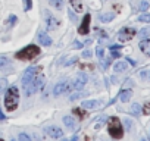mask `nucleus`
Segmentation results:
<instances>
[{"instance_id":"obj_1","label":"nucleus","mask_w":150,"mask_h":141,"mask_svg":"<svg viewBox=\"0 0 150 141\" xmlns=\"http://www.w3.org/2000/svg\"><path fill=\"white\" fill-rule=\"evenodd\" d=\"M18 103H19V90L16 87H11L8 91H6V97H5V104H6V109L9 112H13L16 107H18Z\"/></svg>"},{"instance_id":"obj_2","label":"nucleus","mask_w":150,"mask_h":141,"mask_svg":"<svg viewBox=\"0 0 150 141\" xmlns=\"http://www.w3.org/2000/svg\"><path fill=\"white\" fill-rule=\"evenodd\" d=\"M108 131H109L110 137L115 138V140H119V138L124 137V128H122V123H121V121H119L118 118H115V116L109 118V122H108Z\"/></svg>"},{"instance_id":"obj_3","label":"nucleus","mask_w":150,"mask_h":141,"mask_svg":"<svg viewBox=\"0 0 150 141\" xmlns=\"http://www.w3.org/2000/svg\"><path fill=\"white\" fill-rule=\"evenodd\" d=\"M38 54H40V47H37L35 44H30V46L24 47L22 50H19L15 56H16V59H21V60H31Z\"/></svg>"},{"instance_id":"obj_4","label":"nucleus","mask_w":150,"mask_h":141,"mask_svg":"<svg viewBox=\"0 0 150 141\" xmlns=\"http://www.w3.org/2000/svg\"><path fill=\"white\" fill-rule=\"evenodd\" d=\"M43 84H44V75H43L41 72H38L37 77H35V78H34V80H33L25 88H24V90H25V96H31V94H34V93H35Z\"/></svg>"},{"instance_id":"obj_5","label":"nucleus","mask_w":150,"mask_h":141,"mask_svg":"<svg viewBox=\"0 0 150 141\" xmlns=\"http://www.w3.org/2000/svg\"><path fill=\"white\" fill-rule=\"evenodd\" d=\"M41 70V68L40 66H30L25 72H24V75H22V88H25L35 77H37V74Z\"/></svg>"},{"instance_id":"obj_6","label":"nucleus","mask_w":150,"mask_h":141,"mask_svg":"<svg viewBox=\"0 0 150 141\" xmlns=\"http://www.w3.org/2000/svg\"><path fill=\"white\" fill-rule=\"evenodd\" d=\"M134 35H135V30H134V28H128V27H125V28H122V30L119 31L118 38H119L121 41H128V40H131Z\"/></svg>"},{"instance_id":"obj_7","label":"nucleus","mask_w":150,"mask_h":141,"mask_svg":"<svg viewBox=\"0 0 150 141\" xmlns=\"http://www.w3.org/2000/svg\"><path fill=\"white\" fill-rule=\"evenodd\" d=\"M90 19H91L90 13H86V16H84V19H83V22H81V25L78 28V32L81 35H87L90 32Z\"/></svg>"},{"instance_id":"obj_8","label":"nucleus","mask_w":150,"mask_h":141,"mask_svg":"<svg viewBox=\"0 0 150 141\" xmlns=\"http://www.w3.org/2000/svg\"><path fill=\"white\" fill-rule=\"evenodd\" d=\"M69 90H72V84H68V82H57V84L54 85V88H53V94H54V96H59V94L66 93V91H69Z\"/></svg>"},{"instance_id":"obj_9","label":"nucleus","mask_w":150,"mask_h":141,"mask_svg":"<svg viewBox=\"0 0 150 141\" xmlns=\"http://www.w3.org/2000/svg\"><path fill=\"white\" fill-rule=\"evenodd\" d=\"M86 82H87V75L83 74V72H80V74L77 75V80H75L74 84H72V88H75V90H81V88L86 85Z\"/></svg>"},{"instance_id":"obj_10","label":"nucleus","mask_w":150,"mask_h":141,"mask_svg":"<svg viewBox=\"0 0 150 141\" xmlns=\"http://www.w3.org/2000/svg\"><path fill=\"white\" fill-rule=\"evenodd\" d=\"M46 28L49 30V31H53V30H56L57 28V25H59V21L56 19V18H53L47 11H46Z\"/></svg>"},{"instance_id":"obj_11","label":"nucleus","mask_w":150,"mask_h":141,"mask_svg":"<svg viewBox=\"0 0 150 141\" xmlns=\"http://www.w3.org/2000/svg\"><path fill=\"white\" fill-rule=\"evenodd\" d=\"M13 66L11 63V60L5 56H0V70H3V72H9V70H12Z\"/></svg>"},{"instance_id":"obj_12","label":"nucleus","mask_w":150,"mask_h":141,"mask_svg":"<svg viewBox=\"0 0 150 141\" xmlns=\"http://www.w3.org/2000/svg\"><path fill=\"white\" fill-rule=\"evenodd\" d=\"M46 132H47L52 138H60V137L63 135V131H62L60 128H57V126H49V128H46Z\"/></svg>"},{"instance_id":"obj_13","label":"nucleus","mask_w":150,"mask_h":141,"mask_svg":"<svg viewBox=\"0 0 150 141\" xmlns=\"http://www.w3.org/2000/svg\"><path fill=\"white\" fill-rule=\"evenodd\" d=\"M99 106H100V102H97V100H86L81 103L83 109H97Z\"/></svg>"},{"instance_id":"obj_14","label":"nucleus","mask_w":150,"mask_h":141,"mask_svg":"<svg viewBox=\"0 0 150 141\" xmlns=\"http://www.w3.org/2000/svg\"><path fill=\"white\" fill-rule=\"evenodd\" d=\"M138 47H140V50L143 53H146L147 56H150V40H141L140 44H138Z\"/></svg>"},{"instance_id":"obj_15","label":"nucleus","mask_w":150,"mask_h":141,"mask_svg":"<svg viewBox=\"0 0 150 141\" xmlns=\"http://www.w3.org/2000/svg\"><path fill=\"white\" fill-rule=\"evenodd\" d=\"M38 41H40L43 46H50V44H52V38H50L46 32H40V34H38Z\"/></svg>"},{"instance_id":"obj_16","label":"nucleus","mask_w":150,"mask_h":141,"mask_svg":"<svg viewBox=\"0 0 150 141\" xmlns=\"http://www.w3.org/2000/svg\"><path fill=\"white\" fill-rule=\"evenodd\" d=\"M131 96H132V91H131V90H122V91L119 93V99H121L122 103H127V102L131 99Z\"/></svg>"},{"instance_id":"obj_17","label":"nucleus","mask_w":150,"mask_h":141,"mask_svg":"<svg viewBox=\"0 0 150 141\" xmlns=\"http://www.w3.org/2000/svg\"><path fill=\"white\" fill-rule=\"evenodd\" d=\"M127 68H128V65L125 62H116L113 66V70L115 72H124V70H127Z\"/></svg>"},{"instance_id":"obj_18","label":"nucleus","mask_w":150,"mask_h":141,"mask_svg":"<svg viewBox=\"0 0 150 141\" xmlns=\"http://www.w3.org/2000/svg\"><path fill=\"white\" fill-rule=\"evenodd\" d=\"M113 18H115V13H113V12H109V13H103V15H100V21H102V22H110Z\"/></svg>"},{"instance_id":"obj_19","label":"nucleus","mask_w":150,"mask_h":141,"mask_svg":"<svg viewBox=\"0 0 150 141\" xmlns=\"http://www.w3.org/2000/svg\"><path fill=\"white\" fill-rule=\"evenodd\" d=\"M63 123L68 126V128H74L75 126V122H74V118H71V116H63Z\"/></svg>"},{"instance_id":"obj_20","label":"nucleus","mask_w":150,"mask_h":141,"mask_svg":"<svg viewBox=\"0 0 150 141\" xmlns=\"http://www.w3.org/2000/svg\"><path fill=\"white\" fill-rule=\"evenodd\" d=\"M49 3H50V6H53L56 9H62L63 8V2H62V0H49Z\"/></svg>"},{"instance_id":"obj_21","label":"nucleus","mask_w":150,"mask_h":141,"mask_svg":"<svg viewBox=\"0 0 150 141\" xmlns=\"http://www.w3.org/2000/svg\"><path fill=\"white\" fill-rule=\"evenodd\" d=\"M71 5L74 6V9L77 11V12H81L83 11V5L78 2V0H71Z\"/></svg>"},{"instance_id":"obj_22","label":"nucleus","mask_w":150,"mask_h":141,"mask_svg":"<svg viewBox=\"0 0 150 141\" xmlns=\"http://www.w3.org/2000/svg\"><path fill=\"white\" fill-rule=\"evenodd\" d=\"M140 78L143 81H150V70L149 69L147 70H141V72H140Z\"/></svg>"},{"instance_id":"obj_23","label":"nucleus","mask_w":150,"mask_h":141,"mask_svg":"<svg viewBox=\"0 0 150 141\" xmlns=\"http://www.w3.org/2000/svg\"><path fill=\"white\" fill-rule=\"evenodd\" d=\"M138 21H140V22H146V24H147V22H150V15H149V13H143V15H140V16H138Z\"/></svg>"},{"instance_id":"obj_24","label":"nucleus","mask_w":150,"mask_h":141,"mask_svg":"<svg viewBox=\"0 0 150 141\" xmlns=\"http://www.w3.org/2000/svg\"><path fill=\"white\" fill-rule=\"evenodd\" d=\"M149 9V2L147 0H143V2L140 3V12H146Z\"/></svg>"},{"instance_id":"obj_25","label":"nucleus","mask_w":150,"mask_h":141,"mask_svg":"<svg viewBox=\"0 0 150 141\" xmlns=\"http://www.w3.org/2000/svg\"><path fill=\"white\" fill-rule=\"evenodd\" d=\"M131 112H132L134 115H140V104L134 103V104L131 106Z\"/></svg>"},{"instance_id":"obj_26","label":"nucleus","mask_w":150,"mask_h":141,"mask_svg":"<svg viewBox=\"0 0 150 141\" xmlns=\"http://www.w3.org/2000/svg\"><path fill=\"white\" fill-rule=\"evenodd\" d=\"M18 141H31V138L27 135V134H24V132H21L19 135H18Z\"/></svg>"},{"instance_id":"obj_27","label":"nucleus","mask_w":150,"mask_h":141,"mask_svg":"<svg viewBox=\"0 0 150 141\" xmlns=\"http://www.w3.org/2000/svg\"><path fill=\"white\" fill-rule=\"evenodd\" d=\"M96 53H97V56H99V59L102 60V59H105V51H103V47H97L96 49Z\"/></svg>"},{"instance_id":"obj_28","label":"nucleus","mask_w":150,"mask_h":141,"mask_svg":"<svg viewBox=\"0 0 150 141\" xmlns=\"http://www.w3.org/2000/svg\"><path fill=\"white\" fill-rule=\"evenodd\" d=\"M74 113L75 115H80V118L83 119V118H86V112L83 110V109H74Z\"/></svg>"},{"instance_id":"obj_29","label":"nucleus","mask_w":150,"mask_h":141,"mask_svg":"<svg viewBox=\"0 0 150 141\" xmlns=\"http://www.w3.org/2000/svg\"><path fill=\"white\" fill-rule=\"evenodd\" d=\"M6 87H8V81L5 78H2V80H0V91L6 90Z\"/></svg>"},{"instance_id":"obj_30","label":"nucleus","mask_w":150,"mask_h":141,"mask_svg":"<svg viewBox=\"0 0 150 141\" xmlns=\"http://www.w3.org/2000/svg\"><path fill=\"white\" fill-rule=\"evenodd\" d=\"M149 34H150V28H143L140 31V37H147Z\"/></svg>"},{"instance_id":"obj_31","label":"nucleus","mask_w":150,"mask_h":141,"mask_svg":"<svg viewBox=\"0 0 150 141\" xmlns=\"http://www.w3.org/2000/svg\"><path fill=\"white\" fill-rule=\"evenodd\" d=\"M124 125H125V128L127 129H131V126H132V123H131V121L127 118V119H124Z\"/></svg>"},{"instance_id":"obj_32","label":"nucleus","mask_w":150,"mask_h":141,"mask_svg":"<svg viewBox=\"0 0 150 141\" xmlns=\"http://www.w3.org/2000/svg\"><path fill=\"white\" fill-rule=\"evenodd\" d=\"M24 2H25V11H30L33 8V2L31 0H24Z\"/></svg>"},{"instance_id":"obj_33","label":"nucleus","mask_w":150,"mask_h":141,"mask_svg":"<svg viewBox=\"0 0 150 141\" xmlns=\"http://www.w3.org/2000/svg\"><path fill=\"white\" fill-rule=\"evenodd\" d=\"M72 47H74V49H81V47H83V43H80V41H74Z\"/></svg>"},{"instance_id":"obj_34","label":"nucleus","mask_w":150,"mask_h":141,"mask_svg":"<svg viewBox=\"0 0 150 141\" xmlns=\"http://www.w3.org/2000/svg\"><path fill=\"white\" fill-rule=\"evenodd\" d=\"M110 51H112V57H116V59L121 57V53H119L118 50H110Z\"/></svg>"},{"instance_id":"obj_35","label":"nucleus","mask_w":150,"mask_h":141,"mask_svg":"<svg viewBox=\"0 0 150 141\" xmlns=\"http://www.w3.org/2000/svg\"><path fill=\"white\" fill-rule=\"evenodd\" d=\"M143 112H144L146 115H150V104H146V106L143 107Z\"/></svg>"},{"instance_id":"obj_36","label":"nucleus","mask_w":150,"mask_h":141,"mask_svg":"<svg viewBox=\"0 0 150 141\" xmlns=\"http://www.w3.org/2000/svg\"><path fill=\"white\" fill-rule=\"evenodd\" d=\"M90 56H91V51H88V50L83 51V57H90Z\"/></svg>"},{"instance_id":"obj_37","label":"nucleus","mask_w":150,"mask_h":141,"mask_svg":"<svg viewBox=\"0 0 150 141\" xmlns=\"http://www.w3.org/2000/svg\"><path fill=\"white\" fill-rule=\"evenodd\" d=\"M9 22H16V16H13V15H12V16L9 18Z\"/></svg>"},{"instance_id":"obj_38","label":"nucleus","mask_w":150,"mask_h":141,"mask_svg":"<svg viewBox=\"0 0 150 141\" xmlns=\"http://www.w3.org/2000/svg\"><path fill=\"white\" fill-rule=\"evenodd\" d=\"M6 118H5V115H3V112L2 110H0V121H5Z\"/></svg>"},{"instance_id":"obj_39","label":"nucleus","mask_w":150,"mask_h":141,"mask_svg":"<svg viewBox=\"0 0 150 141\" xmlns=\"http://www.w3.org/2000/svg\"><path fill=\"white\" fill-rule=\"evenodd\" d=\"M69 16H71V19H72V21H75V19H77V18H75V15H74L72 12H69Z\"/></svg>"},{"instance_id":"obj_40","label":"nucleus","mask_w":150,"mask_h":141,"mask_svg":"<svg viewBox=\"0 0 150 141\" xmlns=\"http://www.w3.org/2000/svg\"><path fill=\"white\" fill-rule=\"evenodd\" d=\"M71 141H78V137H77V135H75V137H72V140H71Z\"/></svg>"},{"instance_id":"obj_41","label":"nucleus","mask_w":150,"mask_h":141,"mask_svg":"<svg viewBox=\"0 0 150 141\" xmlns=\"http://www.w3.org/2000/svg\"><path fill=\"white\" fill-rule=\"evenodd\" d=\"M62 141H69V140H66V138H63V140H62Z\"/></svg>"},{"instance_id":"obj_42","label":"nucleus","mask_w":150,"mask_h":141,"mask_svg":"<svg viewBox=\"0 0 150 141\" xmlns=\"http://www.w3.org/2000/svg\"><path fill=\"white\" fill-rule=\"evenodd\" d=\"M141 141H147V140H146V138H143V140H141Z\"/></svg>"},{"instance_id":"obj_43","label":"nucleus","mask_w":150,"mask_h":141,"mask_svg":"<svg viewBox=\"0 0 150 141\" xmlns=\"http://www.w3.org/2000/svg\"><path fill=\"white\" fill-rule=\"evenodd\" d=\"M11 141H15V140H11Z\"/></svg>"},{"instance_id":"obj_44","label":"nucleus","mask_w":150,"mask_h":141,"mask_svg":"<svg viewBox=\"0 0 150 141\" xmlns=\"http://www.w3.org/2000/svg\"><path fill=\"white\" fill-rule=\"evenodd\" d=\"M0 141H3V140H0Z\"/></svg>"}]
</instances>
